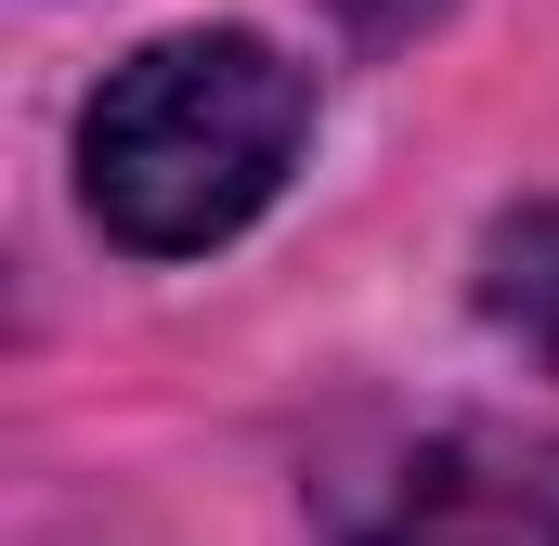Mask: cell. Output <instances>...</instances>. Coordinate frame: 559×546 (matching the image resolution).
<instances>
[{"label": "cell", "mask_w": 559, "mask_h": 546, "mask_svg": "<svg viewBox=\"0 0 559 546\" xmlns=\"http://www.w3.org/2000/svg\"><path fill=\"white\" fill-rule=\"evenodd\" d=\"M312 143V79L248 26L143 39L79 118V195L131 261H195L248 235Z\"/></svg>", "instance_id": "1"}, {"label": "cell", "mask_w": 559, "mask_h": 546, "mask_svg": "<svg viewBox=\"0 0 559 546\" xmlns=\"http://www.w3.org/2000/svg\"><path fill=\"white\" fill-rule=\"evenodd\" d=\"M365 546H559V429H429Z\"/></svg>", "instance_id": "2"}, {"label": "cell", "mask_w": 559, "mask_h": 546, "mask_svg": "<svg viewBox=\"0 0 559 546\" xmlns=\"http://www.w3.org/2000/svg\"><path fill=\"white\" fill-rule=\"evenodd\" d=\"M481 325H508L534 365H559V195L508 209L481 235Z\"/></svg>", "instance_id": "3"}, {"label": "cell", "mask_w": 559, "mask_h": 546, "mask_svg": "<svg viewBox=\"0 0 559 546\" xmlns=\"http://www.w3.org/2000/svg\"><path fill=\"white\" fill-rule=\"evenodd\" d=\"M338 13H352L365 39H404V26H429V13H442V0H338Z\"/></svg>", "instance_id": "4"}]
</instances>
